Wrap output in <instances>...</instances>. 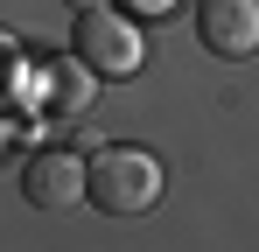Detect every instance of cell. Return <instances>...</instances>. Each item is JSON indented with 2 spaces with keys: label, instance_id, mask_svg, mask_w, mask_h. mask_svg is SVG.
Instances as JSON below:
<instances>
[{
  "label": "cell",
  "instance_id": "obj_2",
  "mask_svg": "<svg viewBox=\"0 0 259 252\" xmlns=\"http://www.w3.org/2000/svg\"><path fill=\"white\" fill-rule=\"evenodd\" d=\"M70 49L84 56L98 77H140V63H147V35H140V21H133L126 7L112 14V0L77 14V35H70Z\"/></svg>",
  "mask_w": 259,
  "mask_h": 252
},
{
  "label": "cell",
  "instance_id": "obj_3",
  "mask_svg": "<svg viewBox=\"0 0 259 252\" xmlns=\"http://www.w3.org/2000/svg\"><path fill=\"white\" fill-rule=\"evenodd\" d=\"M21 196L35 210H70L91 196V161H77L70 147H42V154H28L21 168Z\"/></svg>",
  "mask_w": 259,
  "mask_h": 252
},
{
  "label": "cell",
  "instance_id": "obj_8",
  "mask_svg": "<svg viewBox=\"0 0 259 252\" xmlns=\"http://www.w3.org/2000/svg\"><path fill=\"white\" fill-rule=\"evenodd\" d=\"M70 7H77V14H84V7H105V0H70Z\"/></svg>",
  "mask_w": 259,
  "mask_h": 252
},
{
  "label": "cell",
  "instance_id": "obj_5",
  "mask_svg": "<svg viewBox=\"0 0 259 252\" xmlns=\"http://www.w3.org/2000/svg\"><path fill=\"white\" fill-rule=\"evenodd\" d=\"M91 91H98V70L70 49V56H49V63H42V77H35V105L63 126V119H77V112L91 105Z\"/></svg>",
  "mask_w": 259,
  "mask_h": 252
},
{
  "label": "cell",
  "instance_id": "obj_1",
  "mask_svg": "<svg viewBox=\"0 0 259 252\" xmlns=\"http://www.w3.org/2000/svg\"><path fill=\"white\" fill-rule=\"evenodd\" d=\"M168 189V168L154 147H133V140H112L91 154V203L105 217H147Z\"/></svg>",
  "mask_w": 259,
  "mask_h": 252
},
{
  "label": "cell",
  "instance_id": "obj_7",
  "mask_svg": "<svg viewBox=\"0 0 259 252\" xmlns=\"http://www.w3.org/2000/svg\"><path fill=\"white\" fill-rule=\"evenodd\" d=\"M112 7H126L133 21H168L175 14V0H112Z\"/></svg>",
  "mask_w": 259,
  "mask_h": 252
},
{
  "label": "cell",
  "instance_id": "obj_4",
  "mask_svg": "<svg viewBox=\"0 0 259 252\" xmlns=\"http://www.w3.org/2000/svg\"><path fill=\"white\" fill-rule=\"evenodd\" d=\"M196 35L224 63L259 56V0H196Z\"/></svg>",
  "mask_w": 259,
  "mask_h": 252
},
{
  "label": "cell",
  "instance_id": "obj_6",
  "mask_svg": "<svg viewBox=\"0 0 259 252\" xmlns=\"http://www.w3.org/2000/svg\"><path fill=\"white\" fill-rule=\"evenodd\" d=\"M7 91H21V35L14 28H0V98Z\"/></svg>",
  "mask_w": 259,
  "mask_h": 252
}]
</instances>
